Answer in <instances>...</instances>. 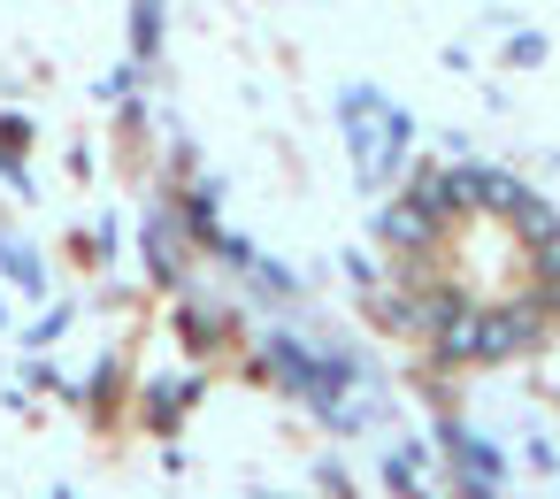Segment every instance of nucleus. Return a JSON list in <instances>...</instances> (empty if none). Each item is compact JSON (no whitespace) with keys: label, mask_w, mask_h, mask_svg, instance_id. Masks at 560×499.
<instances>
[]
</instances>
